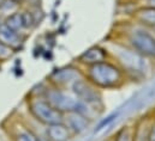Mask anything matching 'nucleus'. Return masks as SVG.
<instances>
[{"label":"nucleus","instance_id":"obj_4","mask_svg":"<svg viewBox=\"0 0 155 141\" xmlns=\"http://www.w3.org/2000/svg\"><path fill=\"white\" fill-rule=\"evenodd\" d=\"M41 97H43L51 105L54 106L63 115L77 111L81 106V102L70 89L55 87L48 84L43 89Z\"/></svg>","mask_w":155,"mask_h":141},{"label":"nucleus","instance_id":"obj_17","mask_svg":"<svg viewBox=\"0 0 155 141\" xmlns=\"http://www.w3.org/2000/svg\"><path fill=\"white\" fill-rule=\"evenodd\" d=\"M152 117H153V118L155 120V109H154V112H153V115H152Z\"/></svg>","mask_w":155,"mask_h":141},{"label":"nucleus","instance_id":"obj_2","mask_svg":"<svg viewBox=\"0 0 155 141\" xmlns=\"http://www.w3.org/2000/svg\"><path fill=\"white\" fill-rule=\"evenodd\" d=\"M83 72L84 77L102 92L110 90H119L129 81L125 72L112 59L83 68Z\"/></svg>","mask_w":155,"mask_h":141},{"label":"nucleus","instance_id":"obj_11","mask_svg":"<svg viewBox=\"0 0 155 141\" xmlns=\"http://www.w3.org/2000/svg\"><path fill=\"white\" fill-rule=\"evenodd\" d=\"M131 20L149 28H155V8L154 7H148V6H136L135 11L132 12Z\"/></svg>","mask_w":155,"mask_h":141},{"label":"nucleus","instance_id":"obj_13","mask_svg":"<svg viewBox=\"0 0 155 141\" xmlns=\"http://www.w3.org/2000/svg\"><path fill=\"white\" fill-rule=\"evenodd\" d=\"M4 23H5L8 28H11L12 30H15V31H17V33H19V34H22V35H24V33H27L25 29H24V23H23L22 12H21L19 10H18L17 12L12 13L11 16L6 17V18L4 19Z\"/></svg>","mask_w":155,"mask_h":141},{"label":"nucleus","instance_id":"obj_10","mask_svg":"<svg viewBox=\"0 0 155 141\" xmlns=\"http://www.w3.org/2000/svg\"><path fill=\"white\" fill-rule=\"evenodd\" d=\"M24 42V35L12 30L4 22L0 24V43L11 49L12 52L18 50Z\"/></svg>","mask_w":155,"mask_h":141},{"label":"nucleus","instance_id":"obj_16","mask_svg":"<svg viewBox=\"0 0 155 141\" xmlns=\"http://www.w3.org/2000/svg\"><path fill=\"white\" fill-rule=\"evenodd\" d=\"M147 141H155V120L152 117L150 124H149V130H148V140Z\"/></svg>","mask_w":155,"mask_h":141},{"label":"nucleus","instance_id":"obj_3","mask_svg":"<svg viewBox=\"0 0 155 141\" xmlns=\"http://www.w3.org/2000/svg\"><path fill=\"white\" fill-rule=\"evenodd\" d=\"M116 38L155 64V33L152 29L131 20L118 31Z\"/></svg>","mask_w":155,"mask_h":141},{"label":"nucleus","instance_id":"obj_21","mask_svg":"<svg viewBox=\"0 0 155 141\" xmlns=\"http://www.w3.org/2000/svg\"><path fill=\"white\" fill-rule=\"evenodd\" d=\"M107 141H111V139H108V140H107Z\"/></svg>","mask_w":155,"mask_h":141},{"label":"nucleus","instance_id":"obj_1","mask_svg":"<svg viewBox=\"0 0 155 141\" xmlns=\"http://www.w3.org/2000/svg\"><path fill=\"white\" fill-rule=\"evenodd\" d=\"M110 44L111 45H106V48L110 52L111 59L121 67L129 80H142L149 75L152 67L154 66L153 61L117 38L110 42Z\"/></svg>","mask_w":155,"mask_h":141},{"label":"nucleus","instance_id":"obj_15","mask_svg":"<svg viewBox=\"0 0 155 141\" xmlns=\"http://www.w3.org/2000/svg\"><path fill=\"white\" fill-rule=\"evenodd\" d=\"M111 141H132V129L130 126H124L118 129L114 135L111 138Z\"/></svg>","mask_w":155,"mask_h":141},{"label":"nucleus","instance_id":"obj_5","mask_svg":"<svg viewBox=\"0 0 155 141\" xmlns=\"http://www.w3.org/2000/svg\"><path fill=\"white\" fill-rule=\"evenodd\" d=\"M28 108L31 116L45 127L60 123L64 121V115L60 111H58L54 106L51 105L43 97L40 96L31 97L29 99Z\"/></svg>","mask_w":155,"mask_h":141},{"label":"nucleus","instance_id":"obj_6","mask_svg":"<svg viewBox=\"0 0 155 141\" xmlns=\"http://www.w3.org/2000/svg\"><path fill=\"white\" fill-rule=\"evenodd\" d=\"M78 101L83 104L96 106L104 109V95L102 91L99 90L93 83H90L85 77L78 79L70 89Z\"/></svg>","mask_w":155,"mask_h":141},{"label":"nucleus","instance_id":"obj_8","mask_svg":"<svg viewBox=\"0 0 155 141\" xmlns=\"http://www.w3.org/2000/svg\"><path fill=\"white\" fill-rule=\"evenodd\" d=\"M108 59H111V55L106 45L96 44L85 49L77 58L76 64L82 68H87V67L97 65L100 62H104Z\"/></svg>","mask_w":155,"mask_h":141},{"label":"nucleus","instance_id":"obj_18","mask_svg":"<svg viewBox=\"0 0 155 141\" xmlns=\"http://www.w3.org/2000/svg\"><path fill=\"white\" fill-rule=\"evenodd\" d=\"M2 22H4V19H2V18H1V17H0V24H1V23H2Z\"/></svg>","mask_w":155,"mask_h":141},{"label":"nucleus","instance_id":"obj_12","mask_svg":"<svg viewBox=\"0 0 155 141\" xmlns=\"http://www.w3.org/2000/svg\"><path fill=\"white\" fill-rule=\"evenodd\" d=\"M45 138L48 141H70L72 136L69 128L65 126L64 122L51 124L46 127Z\"/></svg>","mask_w":155,"mask_h":141},{"label":"nucleus","instance_id":"obj_19","mask_svg":"<svg viewBox=\"0 0 155 141\" xmlns=\"http://www.w3.org/2000/svg\"><path fill=\"white\" fill-rule=\"evenodd\" d=\"M2 1H4V0H0V4H1V2H2Z\"/></svg>","mask_w":155,"mask_h":141},{"label":"nucleus","instance_id":"obj_9","mask_svg":"<svg viewBox=\"0 0 155 141\" xmlns=\"http://www.w3.org/2000/svg\"><path fill=\"white\" fill-rule=\"evenodd\" d=\"M63 122L69 128L72 136L82 135L84 132H87L90 128V126L93 123V121H90L88 117H85L84 115H82L78 111H72V112L65 114Z\"/></svg>","mask_w":155,"mask_h":141},{"label":"nucleus","instance_id":"obj_14","mask_svg":"<svg viewBox=\"0 0 155 141\" xmlns=\"http://www.w3.org/2000/svg\"><path fill=\"white\" fill-rule=\"evenodd\" d=\"M13 141H40V138L30 128L21 126L13 134Z\"/></svg>","mask_w":155,"mask_h":141},{"label":"nucleus","instance_id":"obj_20","mask_svg":"<svg viewBox=\"0 0 155 141\" xmlns=\"http://www.w3.org/2000/svg\"><path fill=\"white\" fill-rule=\"evenodd\" d=\"M152 30H153V31H154V33H155V28H154V29H152Z\"/></svg>","mask_w":155,"mask_h":141},{"label":"nucleus","instance_id":"obj_7","mask_svg":"<svg viewBox=\"0 0 155 141\" xmlns=\"http://www.w3.org/2000/svg\"><path fill=\"white\" fill-rule=\"evenodd\" d=\"M84 77L83 68L77 64H71L66 66L58 67L53 70L48 77V84L55 87L61 89H71V86L78 79Z\"/></svg>","mask_w":155,"mask_h":141}]
</instances>
